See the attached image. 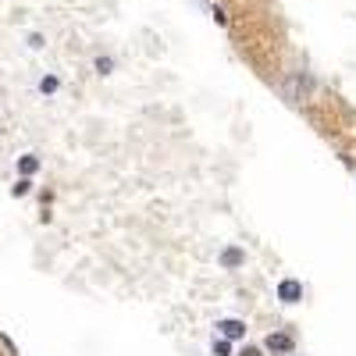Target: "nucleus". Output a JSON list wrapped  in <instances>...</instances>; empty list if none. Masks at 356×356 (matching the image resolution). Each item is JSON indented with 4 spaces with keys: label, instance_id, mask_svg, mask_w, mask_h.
Here are the masks:
<instances>
[{
    "label": "nucleus",
    "instance_id": "nucleus-11",
    "mask_svg": "<svg viewBox=\"0 0 356 356\" xmlns=\"http://www.w3.org/2000/svg\"><path fill=\"white\" fill-rule=\"evenodd\" d=\"M57 86H61V82H57L54 75H47V79L40 82V89H43V93H57Z\"/></svg>",
    "mask_w": 356,
    "mask_h": 356
},
{
    "label": "nucleus",
    "instance_id": "nucleus-10",
    "mask_svg": "<svg viewBox=\"0 0 356 356\" xmlns=\"http://www.w3.org/2000/svg\"><path fill=\"white\" fill-rule=\"evenodd\" d=\"M29 189H33V182H29V178L22 175L18 182H15V189H11V196H29Z\"/></svg>",
    "mask_w": 356,
    "mask_h": 356
},
{
    "label": "nucleus",
    "instance_id": "nucleus-5",
    "mask_svg": "<svg viewBox=\"0 0 356 356\" xmlns=\"http://www.w3.org/2000/svg\"><path fill=\"white\" fill-rule=\"evenodd\" d=\"M243 260H246V253H243V250H235V246H232V250H225V257H221V264H225V267H239Z\"/></svg>",
    "mask_w": 356,
    "mask_h": 356
},
{
    "label": "nucleus",
    "instance_id": "nucleus-15",
    "mask_svg": "<svg viewBox=\"0 0 356 356\" xmlns=\"http://www.w3.org/2000/svg\"><path fill=\"white\" fill-rule=\"evenodd\" d=\"M292 356H296V353H292Z\"/></svg>",
    "mask_w": 356,
    "mask_h": 356
},
{
    "label": "nucleus",
    "instance_id": "nucleus-2",
    "mask_svg": "<svg viewBox=\"0 0 356 356\" xmlns=\"http://www.w3.org/2000/svg\"><path fill=\"white\" fill-rule=\"evenodd\" d=\"M264 353H271V356H292L296 353V339L289 332H271L264 339Z\"/></svg>",
    "mask_w": 356,
    "mask_h": 356
},
{
    "label": "nucleus",
    "instance_id": "nucleus-4",
    "mask_svg": "<svg viewBox=\"0 0 356 356\" xmlns=\"http://www.w3.org/2000/svg\"><path fill=\"white\" fill-rule=\"evenodd\" d=\"M218 332H221L225 339H232V342H239V339H246V321H239V317H225V321L218 324Z\"/></svg>",
    "mask_w": 356,
    "mask_h": 356
},
{
    "label": "nucleus",
    "instance_id": "nucleus-8",
    "mask_svg": "<svg viewBox=\"0 0 356 356\" xmlns=\"http://www.w3.org/2000/svg\"><path fill=\"white\" fill-rule=\"evenodd\" d=\"M214 22H218L221 29H228V25H232V15H228V8H225V4H214Z\"/></svg>",
    "mask_w": 356,
    "mask_h": 356
},
{
    "label": "nucleus",
    "instance_id": "nucleus-14",
    "mask_svg": "<svg viewBox=\"0 0 356 356\" xmlns=\"http://www.w3.org/2000/svg\"><path fill=\"white\" fill-rule=\"evenodd\" d=\"M29 47L40 50V47H43V36H40V33H33V36H29Z\"/></svg>",
    "mask_w": 356,
    "mask_h": 356
},
{
    "label": "nucleus",
    "instance_id": "nucleus-13",
    "mask_svg": "<svg viewBox=\"0 0 356 356\" xmlns=\"http://www.w3.org/2000/svg\"><path fill=\"white\" fill-rule=\"evenodd\" d=\"M0 342H4V349H8V356H18V349H15V342H11L8 335H0Z\"/></svg>",
    "mask_w": 356,
    "mask_h": 356
},
{
    "label": "nucleus",
    "instance_id": "nucleus-6",
    "mask_svg": "<svg viewBox=\"0 0 356 356\" xmlns=\"http://www.w3.org/2000/svg\"><path fill=\"white\" fill-rule=\"evenodd\" d=\"M18 171H22L25 178H29V175H36V171H40V161H36L33 154H29V157H22V161H18Z\"/></svg>",
    "mask_w": 356,
    "mask_h": 356
},
{
    "label": "nucleus",
    "instance_id": "nucleus-9",
    "mask_svg": "<svg viewBox=\"0 0 356 356\" xmlns=\"http://www.w3.org/2000/svg\"><path fill=\"white\" fill-rule=\"evenodd\" d=\"M214 356H232V339L218 335V339H214Z\"/></svg>",
    "mask_w": 356,
    "mask_h": 356
},
{
    "label": "nucleus",
    "instance_id": "nucleus-12",
    "mask_svg": "<svg viewBox=\"0 0 356 356\" xmlns=\"http://www.w3.org/2000/svg\"><path fill=\"white\" fill-rule=\"evenodd\" d=\"M239 356H264V349H260V346H243Z\"/></svg>",
    "mask_w": 356,
    "mask_h": 356
},
{
    "label": "nucleus",
    "instance_id": "nucleus-1",
    "mask_svg": "<svg viewBox=\"0 0 356 356\" xmlns=\"http://www.w3.org/2000/svg\"><path fill=\"white\" fill-rule=\"evenodd\" d=\"M307 89H310L307 72H289L285 82H282V97H285L289 104H303V100H307Z\"/></svg>",
    "mask_w": 356,
    "mask_h": 356
},
{
    "label": "nucleus",
    "instance_id": "nucleus-3",
    "mask_svg": "<svg viewBox=\"0 0 356 356\" xmlns=\"http://www.w3.org/2000/svg\"><path fill=\"white\" fill-rule=\"evenodd\" d=\"M278 300H282V303H289V307H292V303H300V300H303V282L285 278V282L278 285Z\"/></svg>",
    "mask_w": 356,
    "mask_h": 356
},
{
    "label": "nucleus",
    "instance_id": "nucleus-7",
    "mask_svg": "<svg viewBox=\"0 0 356 356\" xmlns=\"http://www.w3.org/2000/svg\"><path fill=\"white\" fill-rule=\"evenodd\" d=\"M93 72H97V75H111V72H114V57H97Z\"/></svg>",
    "mask_w": 356,
    "mask_h": 356
}]
</instances>
